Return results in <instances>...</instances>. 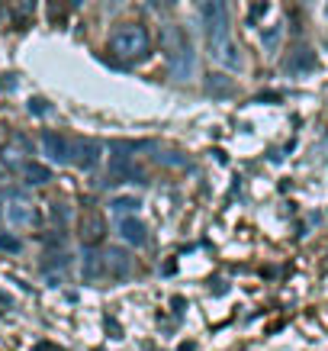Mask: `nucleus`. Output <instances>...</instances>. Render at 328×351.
Listing matches in <instances>:
<instances>
[{"label":"nucleus","mask_w":328,"mask_h":351,"mask_svg":"<svg viewBox=\"0 0 328 351\" xmlns=\"http://www.w3.org/2000/svg\"><path fill=\"white\" fill-rule=\"evenodd\" d=\"M200 23L210 43V55L219 64L238 68V49H235L232 36H229V3L225 0H197Z\"/></svg>","instance_id":"obj_1"},{"label":"nucleus","mask_w":328,"mask_h":351,"mask_svg":"<svg viewBox=\"0 0 328 351\" xmlns=\"http://www.w3.org/2000/svg\"><path fill=\"white\" fill-rule=\"evenodd\" d=\"M161 43H164V52L171 58V77L177 84H187L197 71V52H193V43L187 39V32L180 26H164L161 29Z\"/></svg>","instance_id":"obj_2"},{"label":"nucleus","mask_w":328,"mask_h":351,"mask_svg":"<svg viewBox=\"0 0 328 351\" xmlns=\"http://www.w3.org/2000/svg\"><path fill=\"white\" fill-rule=\"evenodd\" d=\"M149 49H151V36L138 23H126V26L113 29V36H110V52L116 55L119 62H138V58L149 55Z\"/></svg>","instance_id":"obj_3"},{"label":"nucleus","mask_w":328,"mask_h":351,"mask_svg":"<svg viewBox=\"0 0 328 351\" xmlns=\"http://www.w3.org/2000/svg\"><path fill=\"white\" fill-rule=\"evenodd\" d=\"M3 219L10 226H39V213L32 210V203L26 200V193L13 191L7 206H3Z\"/></svg>","instance_id":"obj_4"},{"label":"nucleus","mask_w":328,"mask_h":351,"mask_svg":"<svg viewBox=\"0 0 328 351\" xmlns=\"http://www.w3.org/2000/svg\"><path fill=\"white\" fill-rule=\"evenodd\" d=\"M100 158H103V145L94 142V138H84V142H75V145H71V165H75V168L97 171Z\"/></svg>","instance_id":"obj_5"},{"label":"nucleus","mask_w":328,"mask_h":351,"mask_svg":"<svg viewBox=\"0 0 328 351\" xmlns=\"http://www.w3.org/2000/svg\"><path fill=\"white\" fill-rule=\"evenodd\" d=\"M29 149L32 145L26 142V136H13L7 145H0V165H3L7 171H23Z\"/></svg>","instance_id":"obj_6"},{"label":"nucleus","mask_w":328,"mask_h":351,"mask_svg":"<svg viewBox=\"0 0 328 351\" xmlns=\"http://www.w3.org/2000/svg\"><path fill=\"white\" fill-rule=\"evenodd\" d=\"M39 149H42V155L49 161H55V165H68V161H71V145H68V138L58 136V132H42Z\"/></svg>","instance_id":"obj_7"},{"label":"nucleus","mask_w":328,"mask_h":351,"mask_svg":"<svg viewBox=\"0 0 328 351\" xmlns=\"http://www.w3.org/2000/svg\"><path fill=\"white\" fill-rule=\"evenodd\" d=\"M103 265H106V274H113V277L132 274V255H129L126 248H103Z\"/></svg>","instance_id":"obj_8"},{"label":"nucleus","mask_w":328,"mask_h":351,"mask_svg":"<svg viewBox=\"0 0 328 351\" xmlns=\"http://www.w3.org/2000/svg\"><path fill=\"white\" fill-rule=\"evenodd\" d=\"M119 239L126 245H145V239H149V229H145V223L142 219H136V216H126V219H119Z\"/></svg>","instance_id":"obj_9"},{"label":"nucleus","mask_w":328,"mask_h":351,"mask_svg":"<svg viewBox=\"0 0 328 351\" xmlns=\"http://www.w3.org/2000/svg\"><path fill=\"white\" fill-rule=\"evenodd\" d=\"M81 274L87 277V280H97V277L106 274V265H103V252H97L94 245L87 242L84 255H81Z\"/></svg>","instance_id":"obj_10"},{"label":"nucleus","mask_w":328,"mask_h":351,"mask_svg":"<svg viewBox=\"0 0 328 351\" xmlns=\"http://www.w3.org/2000/svg\"><path fill=\"white\" fill-rule=\"evenodd\" d=\"M149 155L155 161H161V165H171V168H174V165H177V168H187V165H190V158H187L184 152L168 149V145H155V142L149 145Z\"/></svg>","instance_id":"obj_11"},{"label":"nucleus","mask_w":328,"mask_h":351,"mask_svg":"<svg viewBox=\"0 0 328 351\" xmlns=\"http://www.w3.org/2000/svg\"><path fill=\"white\" fill-rule=\"evenodd\" d=\"M286 68H290L293 75H299V71H312V68H316V55H312V49H306V45H299L297 52L290 55V62H286Z\"/></svg>","instance_id":"obj_12"},{"label":"nucleus","mask_w":328,"mask_h":351,"mask_svg":"<svg viewBox=\"0 0 328 351\" xmlns=\"http://www.w3.org/2000/svg\"><path fill=\"white\" fill-rule=\"evenodd\" d=\"M23 181L32 184V187H42V184L52 181V171L45 168V165H36V161H26L23 165Z\"/></svg>","instance_id":"obj_13"},{"label":"nucleus","mask_w":328,"mask_h":351,"mask_svg":"<svg viewBox=\"0 0 328 351\" xmlns=\"http://www.w3.org/2000/svg\"><path fill=\"white\" fill-rule=\"evenodd\" d=\"M206 90L212 97H229V94H235V81H229L219 71H212V75H206Z\"/></svg>","instance_id":"obj_14"},{"label":"nucleus","mask_w":328,"mask_h":351,"mask_svg":"<svg viewBox=\"0 0 328 351\" xmlns=\"http://www.w3.org/2000/svg\"><path fill=\"white\" fill-rule=\"evenodd\" d=\"M68 265H71V255H68L64 248H52V252L42 258V271H49V274H55V271H68Z\"/></svg>","instance_id":"obj_15"},{"label":"nucleus","mask_w":328,"mask_h":351,"mask_svg":"<svg viewBox=\"0 0 328 351\" xmlns=\"http://www.w3.org/2000/svg\"><path fill=\"white\" fill-rule=\"evenodd\" d=\"M103 232H106V223L100 219V216H90L84 226H81V239L84 242H94V239H103Z\"/></svg>","instance_id":"obj_16"},{"label":"nucleus","mask_w":328,"mask_h":351,"mask_svg":"<svg viewBox=\"0 0 328 351\" xmlns=\"http://www.w3.org/2000/svg\"><path fill=\"white\" fill-rule=\"evenodd\" d=\"M52 219L55 226H68L71 223V206L68 203H52Z\"/></svg>","instance_id":"obj_17"},{"label":"nucleus","mask_w":328,"mask_h":351,"mask_svg":"<svg viewBox=\"0 0 328 351\" xmlns=\"http://www.w3.org/2000/svg\"><path fill=\"white\" fill-rule=\"evenodd\" d=\"M0 252H10V255H16V252H23V242L16 239V235H10V232H0Z\"/></svg>","instance_id":"obj_18"},{"label":"nucleus","mask_w":328,"mask_h":351,"mask_svg":"<svg viewBox=\"0 0 328 351\" xmlns=\"http://www.w3.org/2000/svg\"><path fill=\"white\" fill-rule=\"evenodd\" d=\"M138 206H142V200H136V197H119V200H113V210H116V213H136Z\"/></svg>","instance_id":"obj_19"},{"label":"nucleus","mask_w":328,"mask_h":351,"mask_svg":"<svg viewBox=\"0 0 328 351\" xmlns=\"http://www.w3.org/2000/svg\"><path fill=\"white\" fill-rule=\"evenodd\" d=\"M264 13H267V0H254V7L248 10V26H251V23H257Z\"/></svg>","instance_id":"obj_20"},{"label":"nucleus","mask_w":328,"mask_h":351,"mask_svg":"<svg viewBox=\"0 0 328 351\" xmlns=\"http://www.w3.org/2000/svg\"><path fill=\"white\" fill-rule=\"evenodd\" d=\"M32 10H36V0H16V13L20 16H29Z\"/></svg>","instance_id":"obj_21"},{"label":"nucleus","mask_w":328,"mask_h":351,"mask_svg":"<svg viewBox=\"0 0 328 351\" xmlns=\"http://www.w3.org/2000/svg\"><path fill=\"white\" fill-rule=\"evenodd\" d=\"M29 110H32V113H49L52 107H49L45 100H29Z\"/></svg>","instance_id":"obj_22"},{"label":"nucleus","mask_w":328,"mask_h":351,"mask_svg":"<svg viewBox=\"0 0 328 351\" xmlns=\"http://www.w3.org/2000/svg\"><path fill=\"white\" fill-rule=\"evenodd\" d=\"M274 39H280V29H267L264 32V49H274Z\"/></svg>","instance_id":"obj_23"},{"label":"nucleus","mask_w":328,"mask_h":351,"mask_svg":"<svg viewBox=\"0 0 328 351\" xmlns=\"http://www.w3.org/2000/svg\"><path fill=\"white\" fill-rule=\"evenodd\" d=\"M0 309H13V300L7 297V293H3V290H0Z\"/></svg>","instance_id":"obj_24"},{"label":"nucleus","mask_w":328,"mask_h":351,"mask_svg":"<svg viewBox=\"0 0 328 351\" xmlns=\"http://www.w3.org/2000/svg\"><path fill=\"white\" fill-rule=\"evenodd\" d=\"M180 351H193V341H184V345H180Z\"/></svg>","instance_id":"obj_25"},{"label":"nucleus","mask_w":328,"mask_h":351,"mask_svg":"<svg viewBox=\"0 0 328 351\" xmlns=\"http://www.w3.org/2000/svg\"><path fill=\"white\" fill-rule=\"evenodd\" d=\"M71 3H75V7H77V3H81V0H71Z\"/></svg>","instance_id":"obj_26"},{"label":"nucleus","mask_w":328,"mask_h":351,"mask_svg":"<svg viewBox=\"0 0 328 351\" xmlns=\"http://www.w3.org/2000/svg\"><path fill=\"white\" fill-rule=\"evenodd\" d=\"M325 13H328V3H325Z\"/></svg>","instance_id":"obj_27"},{"label":"nucleus","mask_w":328,"mask_h":351,"mask_svg":"<svg viewBox=\"0 0 328 351\" xmlns=\"http://www.w3.org/2000/svg\"><path fill=\"white\" fill-rule=\"evenodd\" d=\"M0 213H3V210H0Z\"/></svg>","instance_id":"obj_28"}]
</instances>
